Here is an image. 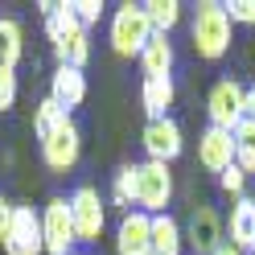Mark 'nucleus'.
<instances>
[{
	"label": "nucleus",
	"mask_w": 255,
	"mask_h": 255,
	"mask_svg": "<svg viewBox=\"0 0 255 255\" xmlns=\"http://www.w3.org/2000/svg\"><path fill=\"white\" fill-rule=\"evenodd\" d=\"M189 41H194V54L206 62H218L231 50V17L227 8L214 4V0H202L194 8V25H189Z\"/></svg>",
	"instance_id": "obj_1"
},
{
	"label": "nucleus",
	"mask_w": 255,
	"mask_h": 255,
	"mask_svg": "<svg viewBox=\"0 0 255 255\" xmlns=\"http://www.w3.org/2000/svg\"><path fill=\"white\" fill-rule=\"evenodd\" d=\"M148 37H152V25H148L144 4H120L116 17H111V50L120 58H140Z\"/></svg>",
	"instance_id": "obj_2"
},
{
	"label": "nucleus",
	"mask_w": 255,
	"mask_h": 255,
	"mask_svg": "<svg viewBox=\"0 0 255 255\" xmlns=\"http://www.w3.org/2000/svg\"><path fill=\"white\" fill-rule=\"evenodd\" d=\"M206 116H210V128L235 132L247 120V87L235 78H218L210 87V99H206Z\"/></svg>",
	"instance_id": "obj_3"
},
{
	"label": "nucleus",
	"mask_w": 255,
	"mask_h": 255,
	"mask_svg": "<svg viewBox=\"0 0 255 255\" xmlns=\"http://www.w3.org/2000/svg\"><path fill=\"white\" fill-rule=\"evenodd\" d=\"M169 198H173V173H169V165H161V161L136 165V206L140 210H144L148 218H156V214H165Z\"/></svg>",
	"instance_id": "obj_4"
},
{
	"label": "nucleus",
	"mask_w": 255,
	"mask_h": 255,
	"mask_svg": "<svg viewBox=\"0 0 255 255\" xmlns=\"http://www.w3.org/2000/svg\"><path fill=\"white\" fill-rule=\"evenodd\" d=\"M70 202V222H74V239L78 243H99V235L107 227V210H103V198L95 185H78Z\"/></svg>",
	"instance_id": "obj_5"
},
{
	"label": "nucleus",
	"mask_w": 255,
	"mask_h": 255,
	"mask_svg": "<svg viewBox=\"0 0 255 255\" xmlns=\"http://www.w3.org/2000/svg\"><path fill=\"white\" fill-rule=\"evenodd\" d=\"M78 156H83V132H78V124L66 116L50 136L41 140V161L54 173H70L78 165Z\"/></svg>",
	"instance_id": "obj_6"
},
{
	"label": "nucleus",
	"mask_w": 255,
	"mask_h": 255,
	"mask_svg": "<svg viewBox=\"0 0 255 255\" xmlns=\"http://www.w3.org/2000/svg\"><path fill=\"white\" fill-rule=\"evenodd\" d=\"M41 243L45 255H74V222H70V202L66 198H50L41 210Z\"/></svg>",
	"instance_id": "obj_7"
},
{
	"label": "nucleus",
	"mask_w": 255,
	"mask_h": 255,
	"mask_svg": "<svg viewBox=\"0 0 255 255\" xmlns=\"http://www.w3.org/2000/svg\"><path fill=\"white\" fill-rule=\"evenodd\" d=\"M0 247H4V255H45L41 214H33V206H12V227Z\"/></svg>",
	"instance_id": "obj_8"
},
{
	"label": "nucleus",
	"mask_w": 255,
	"mask_h": 255,
	"mask_svg": "<svg viewBox=\"0 0 255 255\" xmlns=\"http://www.w3.org/2000/svg\"><path fill=\"white\" fill-rule=\"evenodd\" d=\"M140 144H144V152H148V161H161V165H169V161H177L181 156V148H185V140H181V124L177 120H148L144 124V136H140Z\"/></svg>",
	"instance_id": "obj_9"
},
{
	"label": "nucleus",
	"mask_w": 255,
	"mask_h": 255,
	"mask_svg": "<svg viewBox=\"0 0 255 255\" xmlns=\"http://www.w3.org/2000/svg\"><path fill=\"white\" fill-rule=\"evenodd\" d=\"M185 243L194 247L198 255H214L222 247V222H218V210L214 206H194V214H189V227L181 231Z\"/></svg>",
	"instance_id": "obj_10"
},
{
	"label": "nucleus",
	"mask_w": 255,
	"mask_h": 255,
	"mask_svg": "<svg viewBox=\"0 0 255 255\" xmlns=\"http://www.w3.org/2000/svg\"><path fill=\"white\" fill-rule=\"evenodd\" d=\"M198 161H202V169H210V173L231 169L235 165V136L222 132V128H206V132L198 136Z\"/></svg>",
	"instance_id": "obj_11"
},
{
	"label": "nucleus",
	"mask_w": 255,
	"mask_h": 255,
	"mask_svg": "<svg viewBox=\"0 0 255 255\" xmlns=\"http://www.w3.org/2000/svg\"><path fill=\"white\" fill-rule=\"evenodd\" d=\"M148 235H152V218L144 210L124 214L116 227V255H148Z\"/></svg>",
	"instance_id": "obj_12"
},
{
	"label": "nucleus",
	"mask_w": 255,
	"mask_h": 255,
	"mask_svg": "<svg viewBox=\"0 0 255 255\" xmlns=\"http://www.w3.org/2000/svg\"><path fill=\"white\" fill-rule=\"evenodd\" d=\"M50 99H54L62 111H74L78 103L87 99V74L74 70V66H58L54 78H50Z\"/></svg>",
	"instance_id": "obj_13"
},
{
	"label": "nucleus",
	"mask_w": 255,
	"mask_h": 255,
	"mask_svg": "<svg viewBox=\"0 0 255 255\" xmlns=\"http://www.w3.org/2000/svg\"><path fill=\"white\" fill-rule=\"evenodd\" d=\"M173 62H177V54H173V41L165 33H152L144 54H140V70H144V78H169L173 74Z\"/></svg>",
	"instance_id": "obj_14"
},
{
	"label": "nucleus",
	"mask_w": 255,
	"mask_h": 255,
	"mask_svg": "<svg viewBox=\"0 0 255 255\" xmlns=\"http://www.w3.org/2000/svg\"><path fill=\"white\" fill-rule=\"evenodd\" d=\"M231 247L255 251V198H235L231 206Z\"/></svg>",
	"instance_id": "obj_15"
},
{
	"label": "nucleus",
	"mask_w": 255,
	"mask_h": 255,
	"mask_svg": "<svg viewBox=\"0 0 255 255\" xmlns=\"http://www.w3.org/2000/svg\"><path fill=\"white\" fill-rule=\"evenodd\" d=\"M185 247V235L177 227V218H173L169 210L152 218V235H148V255H181Z\"/></svg>",
	"instance_id": "obj_16"
},
{
	"label": "nucleus",
	"mask_w": 255,
	"mask_h": 255,
	"mask_svg": "<svg viewBox=\"0 0 255 255\" xmlns=\"http://www.w3.org/2000/svg\"><path fill=\"white\" fill-rule=\"evenodd\" d=\"M173 99H177V87H173V78H144L140 83V103H144L148 120H165Z\"/></svg>",
	"instance_id": "obj_17"
},
{
	"label": "nucleus",
	"mask_w": 255,
	"mask_h": 255,
	"mask_svg": "<svg viewBox=\"0 0 255 255\" xmlns=\"http://www.w3.org/2000/svg\"><path fill=\"white\" fill-rule=\"evenodd\" d=\"M21 54H25V29H21V21L0 17V66H4V70H17Z\"/></svg>",
	"instance_id": "obj_18"
},
{
	"label": "nucleus",
	"mask_w": 255,
	"mask_h": 255,
	"mask_svg": "<svg viewBox=\"0 0 255 255\" xmlns=\"http://www.w3.org/2000/svg\"><path fill=\"white\" fill-rule=\"evenodd\" d=\"M144 12H148L152 33H165V37H169L173 29H177V21H181V4H177V0H148Z\"/></svg>",
	"instance_id": "obj_19"
},
{
	"label": "nucleus",
	"mask_w": 255,
	"mask_h": 255,
	"mask_svg": "<svg viewBox=\"0 0 255 255\" xmlns=\"http://www.w3.org/2000/svg\"><path fill=\"white\" fill-rule=\"evenodd\" d=\"M231 136H235V165L251 177V173H255V124H251V120H243Z\"/></svg>",
	"instance_id": "obj_20"
},
{
	"label": "nucleus",
	"mask_w": 255,
	"mask_h": 255,
	"mask_svg": "<svg viewBox=\"0 0 255 255\" xmlns=\"http://www.w3.org/2000/svg\"><path fill=\"white\" fill-rule=\"evenodd\" d=\"M111 202H116L124 214H132V206H136V165H120V169H116V181H111Z\"/></svg>",
	"instance_id": "obj_21"
},
{
	"label": "nucleus",
	"mask_w": 255,
	"mask_h": 255,
	"mask_svg": "<svg viewBox=\"0 0 255 255\" xmlns=\"http://www.w3.org/2000/svg\"><path fill=\"white\" fill-rule=\"evenodd\" d=\"M74 29H78V21H74L70 4H54V8H50V17H45V33H50V45L58 50V45L74 33Z\"/></svg>",
	"instance_id": "obj_22"
},
{
	"label": "nucleus",
	"mask_w": 255,
	"mask_h": 255,
	"mask_svg": "<svg viewBox=\"0 0 255 255\" xmlns=\"http://www.w3.org/2000/svg\"><path fill=\"white\" fill-rule=\"evenodd\" d=\"M66 116H70V111H62L54 99H41V103H37V111H33V132H37V140H45V136H50V132H54V128L66 120Z\"/></svg>",
	"instance_id": "obj_23"
},
{
	"label": "nucleus",
	"mask_w": 255,
	"mask_h": 255,
	"mask_svg": "<svg viewBox=\"0 0 255 255\" xmlns=\"http://www.w3.org/2000/svg\"><path fill=\"white\" fill-rule=\"evenodd\" d=\"M70 12H74V21L83 29H91V25H99L103 4H99V0H70Z\"/></svg>",
	"instance_id": "obj_24"
},
{
	"label": "nucleus",
	"mask_w": 255,
	"mask_h": 255,
	"mask_svg": "<svg viewBox=\"0 0 255 255\" xmlns=\"http://www.w3.org/2000/svg\"><path fill=\"white\" fill-rule=\"evenodd\" d=\"M218 185L227 189V194L243 198V194H247V173L239 169V165H231V169H222V173H218Z\"/></svg>",
	"instance_id": "obj_25"
},
{
	"label": "nucleus",
	"mask_w": 255,
	"mask_h": 255,
	"mask_svg": "<svg viewBox=\"0 0 255 255\" xmlns=\"http://www.w3.org/2000/svg\"><path fill=\"white\" fill-rule=\"evenodd\" d=\"M222 8H227L231 25H255V0H231V4H222Z\"/></svg>",
	"instance_id": "obj_26"
},
{
	"label": "nucleus",
	"mask_w": 255,
	"mask_h": 255,
	"mask_svg": "<svg viewBox=\"0 0 255 255\" xmlns=\"http://www.w3.org/2000/svg\"><path fill=\"white\" fill-rule=\"evenodd\" d=\"M12 103H17V70L0 66V111H8Z\"/></svg>",
	"instance_id": "obj_27"
},
{
	"label": "nucleus",
	"mask_w": 255,
	"mask_h": 255,
	"mask_svg": "<svg viewBox=\"0 0 255 255\" xmlns=\"http://www.w3.org/2000/svg\"><path fill=\"white\" fill-rule=\"evenodd\" d=\"M8 227H12V202H8V198H0V243H4Z\"/></svg>",
	"instance_id": "obj_28"
},
{
	"label": "nucleus",
	"mask_w": 255,
	"mask_h": 255,
	"mask_svg": "<svg viewBox=\"0 0 255 255\" xmlns=\"http://www.w3.org/2000/svg\"><path fill=\"white\" fill-rule=\"evenodd\" d=\"M247 120H251V124H255V83H251V87H247Z\"/></svg>",
	"instance_id": "obj_29"
},
{
	"label": "nucleus",
	"mask_w": 255,
	"mask_h": 255,
	"mask_svg": "<svg viewBox=\"0 0 255 255\" xmlns=\"http://www.w3.org/2000/svg\"><path fill=\"white\" fill-rule=\"evenodd\" d=\"M214 255H243V251H239V247H231V243H222V247H218Z\"/></svg>",
	"instance_id": "obj_30"
}]
</instances>
